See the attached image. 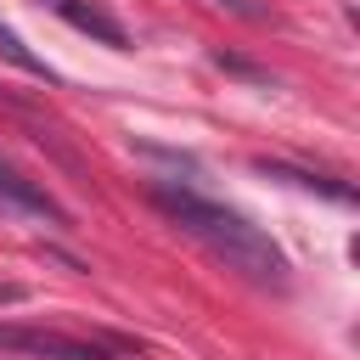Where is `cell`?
Listing matches in <instances>:
<instances>
[{"instance_id":"6da1fadb","label":"cell","mask_w":360,"mask_h":360,"mask_svg":"<svg viewBox=\"0 0 360 360\" xmlns=\"http://www.w3.org/2000/svg\"><path fill=\"white\" fill-rule=\"evenodd\" d=\"M152 202H158V214L163 219H174L191 242H202L225 270H236L242 281H253V287H287V253L259 231V225H248L236 208H225V202H208V197H197V191H180V186H152Z\"/></svg>"},{"instance_id":"7a4b0ae2","label":"cell","mask_w":360,"mask_h":360,"mask_svg":"<svg viewBox=\"0 0 360 360\" xmlns=\"http://www.w3.org/2000/svg\"><path fill=\"white\" fill-rule=\"evenodd\" d=\"M0 349L34 354V360H112L90 338H68V332H45V326H11V321H0Z\"/></svg>"},{"instance_id":"3957f363","label":"cell","mask_w":360,"mask_h":360,"mask_svg":"<svg viewBox=\"0 0 360 360\" xmlns=\"http://www.w3.org/2000/svg\"><path fill=\"white\" fill-rule=\"evenodd\" d=\"M0 202H11V208H22V214H39V219H51V225H68V208H62L45 186H34L28 174H17L11 163H0Z\"/></svg>"},{"instance_id":"277c9868","label":"cell","mask_w":360,"mask_h":360,"mask_svg":"<svg viewBox=\"0 0 360 360\" xmlns=\"http://www.w3.org/2000/svg\"><path fill=\"white\" fill-rule=\"evenodd\" d=\"M56 11H62V17L73 22V28L96 34V39H107V45H124V28H118V22L107 17V11H96V6H79V0H62Z\"/></svg>"},{"instance_id":"5b68a950","label":"cell","mask_w":360,"mask_h":360,"mask_svg":"<svg viewBox=\"0 0 360 360\" xmlns=\"http://www.w3.org/2000/svg\"><path fill=\"white\" fill-rule=\"evenodd\" d=\"M259 169H264V174H281V180H292V186H304V191H321V197H338V202H349V197H354L349 186H338V180H326V174H309V169H292V163H270V158H259Z\"/></svg>"},{"instance_id":"8992f818","label":"cell","mask_w":360,"mask_h":360,"mask_svg":"<svg viewBox=\"0 0 360 360\" xmlns=\"http://www.w3.org/2000/svg\"><path fill=\"white\" fill-rule=\"evenodd\" d=\"M0 56H6L11 68L34 73V79H51V68H45V62H39V56H34V51H28V45H22V39L11 34V28H6V22H0Z\"/></svg>"},{"instance_id":"52a82bcc","label":"cell","mask_w":360,"mask_h":360,"mask_svg":"<svg viewBox=\"0 0 360 360\" xmlns=\"http://www.w3.org/2000/svg\"><path fill=\"white\" fill-rule=\"evenodd\" d=\"M219 6H231V11H236V17H264V11H259V6H253V0H219Z\"/></svg>"},{"instance_id":"ba28073f","label":"cell","mask_w":360,"mask_h":360,"mask_svg":"<svg viewBox=\"0 0 360 360\" xmlns=\"http://www.w3.org/2000/svg\"><path fill=\"white\" fill-rule=\"evenodd\" d=\"M56 6H62V0H56Z\"/></svg>"}]
</instances>
